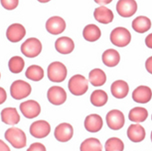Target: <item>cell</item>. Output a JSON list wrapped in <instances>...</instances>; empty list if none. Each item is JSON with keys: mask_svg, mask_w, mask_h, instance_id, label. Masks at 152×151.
Returning a JSON list of instances; mask_svg holds the SVG:
<instances>
[{"mask_svg": "<svg viewBox=\"0 0 152 151\" xmlns=\"http://www.w3.org/2000/svg\"><path fill=\"white\" fill-rule=\"evenodd\" d=\"M5 138L15 148L21 149L26 145V134L19 128L13 127L7 129L5 133Z\"/></svg>", "mask_w": 152, "mask_h": 151, "instance_id": "6da1fadb", "label": "cell"}, {"mask_svg": "<svg viewBox=\"0 0 152 151\" xmlns=\"http://www.w3.org/2000/svg\"><path fill=\"white\" fill-rule=\"evenodd\" d=\"M68 87L69 91L73 95L82 96L88 89V81L83 76L75 75L69 79Z\"/></svg>", "mask_w": 152, "mask_h": 151, "instance_id": "7a4b0ae2", "label": "cell"}, {"mask_svg": "<svg viewBox=\"0 0 152 151\" xmlns=\"http://www.w3.org/2000/svg\"><path fill=\"white\" fill-rule=\"evenodd\" d=\"M67 75V68L61 62H53L48 65V76L51 81L62 83L66 78Z\"/></svg>", "mask_w": 152, "mask_h": 151, "instance_id": "3957f363", "label": "cell"}, {"mask_svg": "<svg viewBox=\"0 0 152 151\" xmlns=\"http://www.w3.org/2000/svg\"><path fill=\"white\" fill-rule=\"evenodd\" d=\"M131 34L128 29L123 27H118L112 30L110 35V40L113 44L118 47L128 46L131 41Z\"/></svg>", "mask_w": 152, "mask_h": 151, "instance_id": "277c9868", "label": "cell"}, {"mask_svg": "<svg viewBox=\"0 0 152 151\" xmlns=\"http://www.w3.org/2000/svg\"><path fill=\"white\" fill-rule=\"evenodd\" d=\"M41 42L36 38H30L21 45L22 53L28 58H34L41 52Z\"/></svg>", "mask_w": 152, "mask_h": 151, "instance_id": "5b68a950", "label": "cell"}, {"mask_svg": "<svg viewBox=\"0 0 152 151\" xmlns=\"http://www.w3.org/2000/svg\"><path fill=\"white\" fill-rule=\"evenodd\" d=\"M31 86L28 83L18 80L11 85L10 94L15 99L21 100L28 96L31 94Z\"/></svg>", "mask_w": 152, "mask_h": 151, "instance_id": "8992f818", "label": "cell"}, {"mask_svg": "<svg viewBox=\"0 0 152 151\" xmlns=\"http://www.w3.org/2000/svg\"><path fill=\"white\" fill-rule=\"evenodd\" d=\"M125 117L120 110L114 109L110 111L106 115V122L110 128L113 130H118L124 126Z\"/></svg>", "mask_w": 152, "mask_h": 151, "instance_id": "52a82bcc", "label": "cell"}, {"mask_svg": "<svg viewBox=\"0 0 152 151\" xmlns=\"http://www.w3.org/2000/svg\"><path fill=\"white\" fill-rule=\"evenodd\" d=\"M137 4L135 0H119L116 5L118 14L124 18H129L137 10Z\"/></svg>", "mask_w": 152, "mask_h": 151, "instance_id": "ba28073f", "label": "cell"}, {"mask_svg": "<svg viewBox=\"0 0 152 151\" xmlns=\"http://www.w3.org/2000/svg\"><path fill=\"white\" fill-rule=\"evenodd\" d=\"M20 109L23 116L28 119H33L38 117L41 112V107L36 101L30 99L20 104Z\"/></svg>", "mask_w": 152, "mask_h": 151, "instance_id": "9c48e42d", "label": "cell"}, {"mask_svg": "<svg viewBox=\"0 0 152 151\" xmlns=\"http://www.w3.org/2000/svg\"><path fill=\"white\" fill-rule=\"evenodd\" d=\"M50 132V124L44 120L37 121L31 124L30 127V134L37 139H42L48 136Z\"/></svg>", "mask_w": 152, "mask_h": 151, "instance_id": "30bf717a", "label": "cell"}, {"mask_svg": "<svg viewBox=\"0 0 152 151\" xmlns=\"http://www.w3.org/2000/svg\"><path fill=\"white\" fill-rule=\"evenodd\" d=\"M47 96L50 103L55 106H59L66 101L67 93L62 87L53 86L49 88Z\"/></svg>", "mask_w": 152, "mask_h": 151, "instance_id": "8fae6325", "label": "cell"}, {"mask_svg": "<svg viewBox=\"0 0 152 151\" xmlns=\"http://www.w3.org/2000/svg\"><path fill=\"white\" fill-rule=\"evenodd\" d=\"M74 135V128L71 124L62 123L56 127L54 136L59 142L65 143L70 140Z\"/></svg>", "mask_w": 152, "mask_h": 151, "instance_id": "7c38bea8", "label": "cell"}, {"mask_svg": "<svg viewBox=\"0 0 152 151\" xmlns=\"http://www.w3.org/2000/svg\"><path fill=\"white\" fill-rule=\"evenodd\" d=\"M66 28L65 21L62 18L58 16L50 18L46 23V28L51 34H61L65 30Z\"/></svg>", "mask_w": 152, "mask_h": 151, "instance_id": "4fadbf2b", "label": "cell"}, {"mask_svg": "<svg viewBox=\"0 0 152 151\" xmlns=\"http://www.w3.org/2000/svg\"><path fill=\"white\" fill-rule=\"evenodd\" d=\"M152 98V89L149 86L145 85L139 86L132 93V99L137 103H148L151 100Z\"/></svg>", "mask_w": 152, "mask_h": 151, "instance_id": "5bb4252c", "label": "cell"}, {"mask_svg": "<svg viewBox=\"0 0 152 151\" xmlns=\"http://www.w3.org/2000/svg\"><path fill=\"white\" fill-rule=\"evenodd\" d=\"M26 33V29L20 23H13L7 28V37L8 40L13 43L21 41Z\"/></svg>", "mask_w": 152, "mask_h": 151, "instance_id": "9a60e30c", "label": "cell"}, {"mask_svg": "<svg viewBox=\"0 0 152 151\" xmlns=\"http://www.w3.org/2000/svg\"><path fill=\"white\" fill-rule=\"evenodd\" d=\"M103 121L102 118L96 114L88 115L84 121V127L86 130L91 133H96L102 128Z\"/></svg>", "mask_w": 152, "mask_h": 151, "instance_id": "2e32d148", "label": "cell"}, {"mask_svg": "<svg viewBox=\"0 0 152 151\" xmlns=\"http://www.w3.org/2000/svg\"><path fill=\"white\" fill-rule=\"evenodd\" d=\"M127 136L133 143H140L146 136L145 128L140 124H132L127 130Z\"/></svg>", "mask_w": 152, "mask_h": 151, "instance_id": "e0dca14e", "label": "cell"}, {"mask_svg": "<svg viewBox=\"0 0 152 151\" xmlns=\"http://www.w3.org/2000/svg\"><path fill=\"white\" fill-rule=\"evenodd\" d=\"M56 50L63 55L71 54L75 48L74 42L69 37L62 36L58 38L55 43Z\"/></svg>", "mask_w": 152, "mask_h": 151, "instance_id": "ac0fdd59", "label": "cell"}, {"mask_svg": "<svg viewBox=\"0 0 152 151\" xmlns=\"http://www.w3.org/2000/svg\"><path fill=\"white\" fill-rule=\"evenodd\" d=\"M129 91V85L124 80H116L111 85V93L113 96L118 99L124 98L128 94Z\"/></svg>", "mask_w": 152, "mask_h": 151, "instance_id": "d6986e66", "label": "cell"}, {"mask_svg": "<svg viewBox=\"0 0 152 151\" xmlns=\"http://www.w3.org/2000/svg\"><path fill=\"white\" fill-rule=\"evenodd\" d=\"M1 120L7 125L14 126L20 121V116L15 107H7L2 110L1 113Z\"/></svg>", "mask_w": 152, "mask_h": 151, "instance_id": "ffe728a7", "label": "cell"}, {"mask_svg": "<svg viewBox=\"0 0 152 151\" xmlns=\"http://www.w3.org/2000/svg\"><path fill=\"white\" fill-rule=\"evenodd\" d=\"M94 15L97 22L103 24H108L112 22L114 18L112 11L104 6L95 9Z\"/></svg>", "mask_w": 152, "mask_h": 151, "instance_id": "44dd1931", "label": "cell"}, {"mask_svg": "<svg viewBox=\"0 0 152 151\" xmlns=\"http://www.w3.org/2000/svg\"><path fill=\"white\" fill-rule=\"evenodd\" d=\"M132 26L136 32L142 34L150 30L152 26V22L147 17L139 16L133 21Z\"/></svg>", "mask_w": 152, "mask_h": 151, "instance_id": "7402d4cb", "label": "cell"}, {"mask_svg": "<svg viewBox=\"0 0 152 151\" xmlns=\"http://www.w3.org/2000/svg\"><path fill=\"white\" fill-rule=\"evenodd\" d=\"M102 60L106 66L114 67L118 65L120 61V55L118 51L114 49H108L103 52Z\"/></svg>", "mask_w": 152, "mask_h": 151, "instance_id": "603a6c76", "label": "cell"}, {"mask_svg": "<svg viewBox=\"0 0 152 151\" xmlns=\"http://www.w3.org/2000/svg\"><path fill=\"white\" fill-rule=\"evenodd\" d=\"M101 35L100 29L94 24L87 25L83 30V37L87 41L90 42L96 41L100 39Z\"/></svg>", "mask_w": 152, "mask_h": 151, "instance_id": "cb8c5ba5", "label": "cell"}, {"mask_svg": "<svg viewBox=\"0 0 152 151\" xmlns=\"http://www.w3.org/2000/svg\"><path fill=\"white\" fill-rule=\"evenodd\" d=\"M148 111L144 107H135L130 110L128 115L129 119L134 123H142L148 117Z\"/></svg>", "mask_w": 152, "mask_h": 151, "instance_id": "d4e9b609", "label": "cell"}, {"mask_svg": "<svg viewBox=\"0 0 152 151\" xmlns=\"http://www.w3.org/2000/svg\"><path fill=\"white\" fill-rule=\"evenodd\" d=\"M89 81L94 86H102L106 83L107 76L102 69H94L89 73Z\"/></svg>", "mask_w": 152, "mask_h": 151, "instance_id": "484cf974", "label": "cell"}, {"mask_svg": "<svg viewBox=\"0 0 152 151\" xmlns=\"http://www.w3.org/2000/svg\"><path fill=\"white\" fill-rule=\"evenodd\" d=\"M108 100L107 93L103 90H94L90 97L91 103L96 107H102L104 106Z\"/></svg>", "mask_w": 152, "mask_h": 151, "instance_id": "4316f807", "label": "cell"}, {"mask_svg": "<svg viewBox=\"0 0 152 151\" xmlns=\"http://www.w3.org/2000/svg\"><path fill=\"white\" fill-rule=\"evenodd\" d=\"M80 150V151H103V146L98 139L90 137L82 143Z\"/></svg>", "mask_w": 152, "mask_h": 151, "instance_id": "83f0119b", "label": "cell"}, {"mask_svg": "<svg viewBox=\"0 0 152 151\" xmlns=\"http://www.w3.org/2000/svg\"><path fill=\"white\" fill-rule=\"evenodd\" d=\"M25 76L30 80L39 81L44 77V70L39 65H32L28 67L25 72Z\"/></svg>", "mask_w": 152, "mask_h": 151, "instance_id": "f1b7e54d", "label": "cell"}, {"mask_svg": "<svg viewBox=\"0 0 152 151\" xmlns=\"http://www.w3.org/2000/svg\"><path fill=\"white\" fill-rule=\"evenodd\" d=\"M8 65L11 72L15 74L20 73L24 68L25 61L20 56H15L9 60Z\"/></svg>", "mask_w": 152, "mask_h": 151, "instance_id": "f546056e", "label": "cell"}, {"mask_svg": "<svg viewBox=\"0 0 152 151\" xmlns=\"http://www.w3.org/2000/svg\"><path fill=\"white\" fill-rule=\"evenodd\" d=\"M124 144L119 138L112 137L108 139L105 143V151H123Z\"/></svg>", "mask_w": 152, "mask_h": 151, "instance_id": "4dcf8cb0", "label": "cell"}, {"mask_svg": "<svg viewBox=\"0 0 152 151\" xmlns=\"http://www.w3.org/2000/svg\"><path fill=\"white\" fill-rule=\"evenodd\" d=\"M1 2L5 9L12 10L18 7L19 0H1Z\"/></svg>", "mask_w": 152, "mask_h": 151, "instance_id": "1f68e13d", "label": "cell"}, {"mask_svg": "<svg viewBox=\"0 0 152 151\" xmlns=\"http://www.w3.org/2000/svg\"><path fill=\"white\" fill-rule=\"evenodd\" d=\"M26 151H46V148L43 144L36 142L31 144Z\"/></svg>", "mask_w": 152, "mask_h": 151, "instance_id": "d6a6232c", "label": "cell"}, {"mask_svg": "<svg viewBox=\"0 0 152 151\" xmlns=\"http://www.w3.org/2000/svg\"><path fill=\"white\" fill-rule=\"evenodd\" d=\"M145 68L146 70L152 75V56L149 57L145 62Z\"/></svg>", "mask_w": 152, "mask_h": 151, "instance_id": "836d02e7", "label": "cell"}, {"mask_svg": "<svg viewBox=\"0 0 152 151\" xmlns=\"http://www.w3.org/2000/svg\"><path fill=\"white\" fill-rule=\"evenodd\" d=\"M7 98V94L5 90L3 88H0V104H2L5 102Z\"/></svg>", "mask_w": 152, "mask_h": 151, "instance_id": "e575fe53", "label": "cell"}, {"mask_svg": "<svg viewBox=\"0 0 152 151\" xmlns=\"http://www.w3.org/2000/svg\"><path fill=\"white\" fill-rule=\"evenodd\" d=\"M145 44L148 48L152 49V33L148 35L145 38Z\"/></svg>", "mask_w": 152, "mask_h": 151, "instance_id": "d590c367", "label": "cell"}, {"mask_svg": "<svg viewBox=\"0 0 152 151\" xmlns=\"http://www.w3.org/2000/svg\"><path fill=\"white\" fill-rule=\"evenodd\" d=\"M0 151H10L9 146L2 140H0Z\"/></svg>", "mask_w": 152, "mask_h": 151, "instance_id": "8d00e7d4", "label": "cell"}, {"mask_svg": "<svg viewBox=\"0 0 152 151\" xmlns=\"http://www.w3.org/2000/svg\"><path fill=\"white\" fill-rule=\"evenodd\" d=\"M113 0H94V1L100 5H104L110 4Z\"/></svg>", "mask_w": 152, "mask_h": 151, "instance_id": "74e56055", "label": "cell"}, {"mask_svg": "<svg viewBox=\"0 0 152 151\" xmlns=\"http://www.w3.org/2000/svg\"><path fill=\"white\" fill-rule=\"evenodd\" d=\"M38 1L41 3H47L49 1H50L51 0H38Z\"/></svg>", "mask_w": 152, "mask_h": 151, "instance_id": "f35d334b", "label": "cell"}, {"mask_svg": "<svg viewBox=\"0 0 152 151\" xmlns=\"http://www.w3.org/2000/svg\"><path fill=\"white\" fill-rule=\"evenodd\" d=\"M151 140H152V132H151Z\"/></svg>", "mask_w": 152, "mask_h": 151, "instance_id": "ab89813d", "label": "cell"}, {"mask_svg": "<svg viewBox=\"0 0 152 151\" xmlns=\"http://www.w3.org/2000/svg\"></svg>", "mask_w": 152, "mask_h": 151, "instance_id": "60d3db41", "label": "cell"}]
</instances>
